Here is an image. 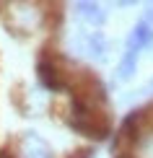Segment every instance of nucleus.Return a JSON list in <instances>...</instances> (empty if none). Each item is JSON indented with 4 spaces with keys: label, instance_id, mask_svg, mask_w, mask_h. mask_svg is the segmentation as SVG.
Returning <instances> with one entry per match:
<instances>
[{
    "label": "nucleus",
    "instance_id": "nucleus-4",
    "mask_svg": "<svg viewBox=\"0 0 153 158\" xmlns=\"http://www.w3.org/2000/svg\"><path fill=\"white\" fill-rule=\"evenodd\" d=\"M75 10H78V16L86 18L88 23H94V26H101L106 21V13L99 8L96 3H75Z\"/></svg>",
    "mask_w": 153,
    "mask_h": 158
},
{
    "label": "nucleus",
    "instance_id": "nucleus-8",
    "mask_svg": "<svg viewBox=\"0 0 153 158\" xmlns=\"http://www.w3.org/2000/svg\"><path fill=\"white\" fill-rule=\"evenodd\" d=\"M145 91H148V94H153V81H151L148 85H145Z\"/></svg>",
    "mask_w": 153,
    "mask_h": 158
},
{
    "label": "nucleus",
    "instance_id": "nucleus-3",
    "mask_svg": "<svg viewBox=\"0 0 153 158\" xmlns=\"http://www.w3.org/2000/svg\"><path fill=\"white\" fill-rule=\"evenodd\" d=\"M153 44V26L145 23V21H138L135 29L130 31V39H127V49L130 52H140V49H148Z\"/></svg>",
    "mask_w": 153,
    "mask_h": 158
},
{
    "label": "nucleus",
    "instance_id": "nucleus-1",
    "mask_svg": "<svg viewBox=\"0 0 153 158\" xmlns=\"http://www.w3.org/2000/svg\"><path fill=\"white\" fill-rule=\"evenodd\" d=\"M36 75H39V81H42V85H44V88H49V91H62V88H68L65 73H62V68H60L57 60L42 57L39 65H36Z\"/></svg>",
    "mask_w": 153,
    "mask_h": 158
},
{
    "label": "nucleus",
    "instance_id": "nucleus-9",
    "mask_svg": "<svg viewBox=\"0 0 153 158\" xmlns=\"http://www.w3.org/2000/svg\"><path fill=\"white\" fill-rule=\"evenodd\" d=\"M0 158H13L11 153H5V150H3V153H0Z\"/></svg>",
    "mask_w": 153,
    "mask_h": 158
},
{
    "label": "nucleus",
    "instance_id": "nucleus-5",
    "mask_svg": "<svg viewBox=\"0 0 153 158\" xmlns=\"http://www.w3.org/2000/svg\"><path fill=\"white\" fill-rule=\"evenodd\" d=\"M86 52L91 57H96V60H104L106 57V39H104L101 31H94V34L86 36Z\"/></svg>",
    "mask_w": 153,
    "mask_h": 158
},
{
    "label": "nucleus",
    "instance_id": "nucleus-2",
    "mask_svg": "<svg viewBox=\"0 0 153 158\" xmlns=\"http://www.w3.org/2000/svg\"><path fill=\"white\" fill-rule=\"evenodd\" d=\"M18 153H21V158H52L49 145L36 132H26L21 137V143H18Z\"/></svg>",
    "mask_w": 153,
    "mask_h": 158
},
{
    "label": "nucleus",
    "instance_id": "nucleus-7",
    "mask_svg": "<svg viewBox=\"0 0 153 158\" xmlns=\"http://www.w3.org/2000/svg\"><path fill=\"white\" fill-rule=\"evenodd\" d=\"M70 158H88V150H78V153H73Z\"/></svg>",
    "mask_w": 153,
    "mask_h": 158
},
{
    "label": "nucleus",
    "instance_id": "nucleus-10",
    "mask_svg": "<svg viewBox=\"0 0 153 158\" xmlns=\"http://www.w3.org/2000/svg\"><path fill=\"white\" fill-rule=\"evenodd\" d=\"M117 158H130V156H117Z\"/></svg>",
    "mask_w": 153,
    "mask_h": 158
},
{
    "label": "nucleus",
    "instance_id": "nucleus-6",
    "mask_svg": "<svg viewBox=\"0 0 153 158\" xmlns=\"http://www.w3.org/2000/svg\"><path fill=\"white\" fill-rule=\"evenodd\" d=\"M135 68H138V55L130 52V49H125V57H122V62L117 68V78L119 81H130L132 73H135Z\"/></svg>",
    "mask_w": 153,
    "mask_h": 158
}]
</instances>
